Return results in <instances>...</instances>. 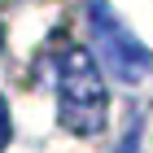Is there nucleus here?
I'll return each mask as SVG.
<instances>
[{
  "label": "nucleus",
  "mask_w": 153,
  "mask_h": 153,
  "mask_svg": "<svg viewBox=\"0 0 153 153\" xmlns=\"http://www.w3.org/2000/svg\"><path fill=\"white\" fill-rule=\"evenodd\" d=\"M53 74H57V123L70 136H96L109 114V96H105L96 57L88 48L70 44L53 57Z\"/></svg>",
  "instance_id": "nucleus-1"
},
{
  "label": "nucleus",
  "mask_w": 153,
  "mask_h": 153,
  "mask_svg": "<svg viewBox=\"0 0 153 153\" xmlns=\"http://www.w3.org/2000/svg\"><path fill=\"white\" fill-rule=\"evenodd\" d=\"M0 48H4V26H0Z\"/></svg>",
  "instance_id": "nucleus-4"
},
{
  "label": "nucleus",
  "mask_w": 153,
  "mask_h": 153,
  "mask_svg": "<svg viewBox=\"0 0 153 153\" xmlns=\"http://www.w3.org/2000/svg\"><path fill=\"white\" fill-rule=\"evenodd\" d=\"M88 31H92L101 61H109V70L123 83H136L149 74V48L127 31V22H118L109 0H88Z\"/></svg>",
  "instance_id": "nucleus-2"
},
{
  "label": "nucleus",
  "mask_w": 153,
  "mask_h": 153,
  "mask_svg": "<svg viewBox=\"0 0 153 153\" xmlns=\"http://www.w3.org/2000/svg\"><path fill=\"white\" fill-rule=\"evenodd\" d=\"M9 136H13V123H9V105H4V96H0V153H4Z\"/></svg>",
  "instance_id": "nucleus-3"
}]
</instances>
